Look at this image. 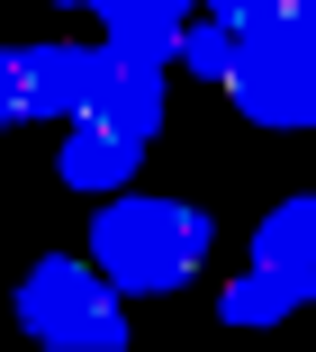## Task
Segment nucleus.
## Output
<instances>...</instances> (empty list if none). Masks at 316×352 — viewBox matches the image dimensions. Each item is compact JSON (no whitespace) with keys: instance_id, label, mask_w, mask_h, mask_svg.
Returning <instances> with one entry per match:
<instances>
[{"instance_id":"1","label":"nucleus","mask_w":316,"mask_h":352,"mask_svg":"<svg viewBox=\"0 0 316 352\" xmlns=\"http://www.w3.org/2000/svg\"><path fill=\"white\" fill-rule=\"evenodd\" d=\"M91 262L118 298H172L208 262V217L190 199H109L91 217Z\"/></svg>"},{"instance_id":"2","label":"nucleus","mask_w":316,"mask_h":352,"mask_svg":"<svg viewBox=\"0 0 316 352\" xmlns=\"http://www.w3.org/2000/svg\"><path fill=\"white\" fill-rule=\"evenodd\" d=\"M10 316L19 334H36L45 352H127V316H118V289L100 280V262H72V253H45L19 289H10Z\"/></svg>"},{"instance_id":"3","label":"nucleus","mask_w":316,"mask_h":352,"mask_svg":"<svg viewBox=\"0 0 316 352\" xmlns=\"http://www.w3.org/2000/svg\"><path fill=\"white\" fill-rule=\"evenodd\" d=\"M217 91L235 100V118L307 135V126H316V45L280 36V28H271V36H235V73H226Z\"/></svg>"},{"instance_id":"4","label":"nucleus","mask_w":316,"mask_h":352,"mask_svg":"<svg viewBox=\"0 0 316 352\" xmlns=\"http://www.w3.org/2000/svg\"><path fill=\"white\" fill-rule=\"evenodd\" d=\"M163 73L172 63H145V54H127V45H91V63H82V118H100V126H118V135H145L163 126Z\"/></svg>"},{"instance_id":"5","label":"nucleus","mask_w":316,"mask_h":352,"mask_svg":"<svg viewBox=\"0 0 316 352\" xmlns=\"http://www.w3.org/2000/svg\"><path fill=\"white\" fill-rule=\"evenodd\" d=\"M136 163H145V145H136V135H118V126H100V118H72V135L54 145V181H63V190H91V199L127 190Z\"/></svg>"},{"instance_id":"6","label":"nucleus","mask_w":316,"mask_h":352,"mask_svg":"<svg viewBox=\"0 0 316 352\" xmlns=\"http://www.w3.org/2000/svg\"><path fill=\"white\" fill-rule=\"evenodd\" d=\"M298 307H316V262H253L235 289H217L226 325H280Z\"/></svg>"},{"instance_id":"7","label":"nucleus","mask_w":316,"mask_h":352,"mask_svg":"<svg viewBox=\"0 0 316 352\" xmlns=\"http://www.w3.org/2000/svg\"><path fill=\"white\" fill-rule=\"evenodd\" d=\"M82 63L91 45H19V118H82Z\"/></svg>"},{"instance_id":"8","label":"nucleus","mask_w":316,"mask_h":352,"mask_svg":"<svg viewBox=\"0 0 316 352\" xmlns=\"http://www.w3.org/2000/svg\"><path fill=\"white\" fill-rule=\"evenodd\" d=\"M190 10L199 0H100V36L109 45H127V54H145V63H172V45H181V28H190Z\"/></svg>"},{"instance_id":"9","label":"nucleus","mask_w":316,"mask_h":352,"mask_svg":"<svg viewBox=\"0 0 316 352\" xmlns=\"http://www.w3.org/2000/svg\"><path fill=\"white\" fill-rule=\"evenodd\" d=\"M253 262H316V190L280 199L271 217L253 226Z\"/></svg>"},{"instance_id":"10","label":"nucleus","mask_w":316,"mask_h":352,"mask_svg":"<svg viewBox=\"0 0 316 352\" xmlns=\"http://www.w3.org/2000/svg\"><path fill=\"white\" fill-rule=\"evenodd\" d=\"M172 63H181V73H199V82H226V73H235V28L190 19V28H181V45H172Z\"/></svg>"},{"instance_id":"11","label":"nucleus","mask_w":316,"mask_h":352,"mask_svg":"<svg viewBox=\"0 0 316 352\" xmlns=\"http://www.w3.org/2000/svg\"><path fill=\"white\" fill-rule=\"evenodd\" d=\"M199 10L217 19V28H235V36H262V28H280L298 0H199Z\"/></svg>"},{"instance_id":"12","label":"nucleus","mask_w":316,"mask_h":352,"mask_svg":"<svg viewBox=\"0 0 316 352\" xmlns=\"http://www.w3.org/2000/svg\"><path fill=\"white\" fill-rule=\"evenodd\" d=\"M10 118H19V54L0 45V126H10Z\"/></svg>"},{"instance_id":"13","label":"nucleus","mask_w":316,"mask_h":352,"mask_svg":"<svg viewBox=\"0 0 316 352\" xmlns=\"http://www.w3.org/2000/svg\"><path fill=\"white\" fill-rule=\"evenodd\" d=\"M54 10H100V0H54Z\"/></svg>"}]
</instances>
